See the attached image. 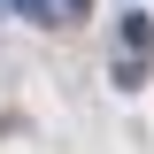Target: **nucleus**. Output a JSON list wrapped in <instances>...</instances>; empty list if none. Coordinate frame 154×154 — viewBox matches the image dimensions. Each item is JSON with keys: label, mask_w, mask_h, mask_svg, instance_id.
Listing matches in <instances>:
<instances>
[{"label": "nucleus", "mask_w": 154, "mask_h": 154, "mask_svg": "<svg viewBox=\"0 0 154 154\" xmlns=\"http://www.w3.org/2000/svg\"><path fill=\"white\" fill-rule=\"evenodd\" d=\"M116 85L139 93V85H146V54H123V62H116Z\"/></svg>", "instance_id": "nucleus-2"}, {"label": "nucleus", "mask_w": 154, "mask_h": 154, "mask_svg": "<svg viewBox=\"0 0 154 154\" xmlns=\"http://www.w3.org/2000/svg\"><path fill=\"white\" fill-rule=\"evenodd\" d=\"M8 8H16L23 23H54V0H8Z\"/></svg>", "instance_id": "nucleus-3"}, {"label": "nucleus", "mask_w": 154, "mask_h": 154, "mask_svg": "<svg viewBox=\"0 0 154 154\" xmlns=\"http://www.w3.org/2000/svg\"><path fill=\"white\" fill-rule=\"evenodd\" d=\"M85 8H93V0H54V16H85Z\"/></svg>", "instance_id": "nucleus-4"}, {"label": "nucleus", "mask_w": 154, "mask_h": 154, "mask_svg": "<svg viewBox=\"0 0 154 154\" xmlns=\"http://www.w3.org/2000/svg\"><path fill=\"white\" fill-rule=\"evenodd\" d=\"M123 46H131V54H146V46H154V16H146V8L123 16Z\"/></svg>", "instance_id": "nucleus-1"}]
</instances>
